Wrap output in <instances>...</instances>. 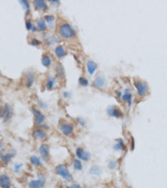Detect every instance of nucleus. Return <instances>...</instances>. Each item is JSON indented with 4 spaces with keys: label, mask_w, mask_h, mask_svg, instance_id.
<instances>
[{
    "label": "nucleus",
    "mask_w": 167,
    "mask_h": 188,
    "mask_svg": "<svg viewBox=\"0 0 167 188\" xmlns=\"http://www.w3.org/2000/svg\"><path fill=\"white\" fill-rule=\"evenodd\" d=\"M60 130H61V132L64 134V136H69L74 131V125L69 124V123H62L60 125Z\"/></svg>",
    "instance_id": "nucleus-8"
},
{
    "label": "nucleus",
    "mask_w": 167,
    "mask_h": 188,
    "mask_svg": "<svg viewBox=\"0 0 167 188\" xmlns=\"http://www.w3.org/2000/svg\"><path fill=\"white\" fill-rule=\"evenodd\" d=\"M97 67H98L97 64L94 61H93V60H89L87 62V70H88L90 75H92L94 74V72L97 70Z\"/></svg>",
    "instance_id": "nucleus-14"
},
{
    "label": "nucleus",
    "mask_w": 167,
    "mask_h": 188,
    "mask_svg": "<svg viewBox=\"0 0 167 188\" xmlns=\"http://www.w3.org/2000/svg\"><path fill=\"white\" fill-rule=\"evenodd\" d=\"M39 106H40L41 108H43V109H44V108H45V107L47 106V104H46V103H44V101H42V100H39Z\"/></svg>",
    "instance_id": "nucleus-36"
},
{
    "label": "nucleus",
    "mask_w": 167,
    "mask_h": 188,
    "mask_svg": "<svg viewBox=\"0 0 167 188\" xmlns=\"http://www.w3.org/2000/svg\"><path fill=\"white\" fill-rule=\"evenodd\" d=\"M32 112L34 115V121H35V125H40L44 120V115L42 113L39 111V110L35 109V108H32Z\"/></svg>",
    "instance_id": "nucleus-9"
},
{
    "label": "nucleus",
    "mask_w": 167,
    "mask_h": 188,
    "mask_svg": "<svg viewBox=\"0 0 167 188\" xmlns=\"http://www.w3.org/2000/svg\"><path fill=\"white\" fill-rule=\"evenodd\" d=\"M77 120H78V123H79V125H81L82 126H84V125H85V122H84V120H83V119H80V118H79Z\"/></svg>",
    "instance_id": "nucleus-37"
},
{
    "label": "nucleus",
    "mask_w": 167,
    "mask_h": 188,
    "mask_svg": "<svg viewBox=\"0 0 167 188\" xmlns=\"http://www.w3.org/2000/svg\"><path fill=\"white\" fill-rule=\"evenodd\" d=\"M90 173L93 175H100L102 173V170L97 165H93L90 169Z\"/></svg>",
    "instance_id": "nucleus-19"
},
{
    "label": "nucleus",
    "mask_w": 167,
    "mask_h": 188,
    "mask_svg": "<svg viewBox=\"0 0 167 188\" xmlns=\"http://www.w3.org/2000/svg\"><path fill=\"white\" fill-rule=\"evenodd\" d=\"M34 4L36 9H41V10H45L47 9V4L43 0H35L34 2Z\"/></svg>",
    "instance_id": "nucleus-15"
},
{
    "label": "nucleus",
    "mask_w": 167,
    "mask_h": 188,
    "mask_svg": "<svg viewBox=\"0 0 167 188\" xmlns=\"http://www.w3.org/2000/svg\"><path fill=\"white\" fill-rule=\"evenodd\" d=\"M30 162L32 163V165H34V166L41 165V160H40V158L38 157L37 156H34V155L30 156Z\"/></svg>",
    "instance_id": "nucleus-21"
},
{
    "label": "nucleus",
    "mask_w": 167,
    "mask_h": 188,
    "mask_svg": "<svg viewBox=\"0 0 167 188\" xmlns=\"http://www.w3.org/2000/svg\"><path fill=\"white\" fill-rule=\"evenodd\" d=\"M22 164H15L14 165V171L16 173H19L20 172V170L22 168Z\"/></svg>",
    "instance_id": "nucleus-31"
},
{
    "label": "nucleus",
    "mask_w": 167,
    "mask_h": 188,
    "mask_svg": "<svg viewBox=\"0 0 167 188\" xmlns=\"http://www.w3.org/2000/svg\"><path fill=\"white\" fill-rule=\"evenodd\" d=\"M37 27H38V29L40 31H43V30H45L47 26H46V23H45V20L44 19H39L38 22H37Z\"/></svg>",
    "instance_id": "nucleus-22"
},
{
    "label": "nucleus",
    "mask_w": 167,
    "mask_h": 188,
    "mask_svg": "<svg viewBox=\"0 0 167 188\" xmlns=\"http://www.w3.org/2000/svg\"><path fill=\"white\" fill-rule=\"evenodd\" d=\"M30 44L31 45H34V46H37V45H39L40 44V41L36 39V38H33L30 40Z\"/></svg>",
    "instance_id": "nucleus-32"
},
{
    "label": "nucleus",
    "mask_w": 167,
    "mask_h": 188,
    "mask_svg": "<svg viewBox=\"0 0 167 188\" xmlns=\"http://www.w3.org/2000/svg\"><path fill=\"white\" fill-rule=\"evenodd\" d=\"M69 188H81V187L79 185V184H76V183H75V184H72V185H70V187Z\"/></svg>",
    "instance_id": "nucleus-38"
},
{
    "label": "nucleus",
    "mask_w": 167,
    "mask_h": 188,
    "mask_svg": "<svg viewBox=\"0 0 167 188\" xmlns=\"http://www.w3.org/2000/svg\"><path fill=\"white\" fill-rule=\"evenodd\" d=\"M26 28H27L28 30H32V29L34 30L33 28H34V27L33 26V24H32V22L30 20H27L26 21Z\"/></svg>",
    "instance_id": "nucleus-30"
},
{
    "label": "nucleus",
    "mask_w": 167,
    "mask_h": 188,
    "mask_svg": "<svg viewBox=\"0 0 167 188\" xmlns=\"http://www.w3.org/2000/svg\"><path fill=\"white\" fill-rule=\"evenodd\" d=\"M116 165H117V162L114 161V160L110 161L109 163H108V167H109V169H110V170H114L116 167Z\"/></svg>",
    "instance_id": "nucleus-28"
},
{
    "label": "nucleus",
    "mask_w": 167,
    "mask_h": 188,
    "mask_svg": "<svg viewBox=\"0 0 167 188\" xmlns=\"http://www.w3.org/2000/svg\"><path fill=\"white\" fill-rule=\"evenodd\" d=\"M32 136L35 138V139H39V140H44V139H45V138L47 137V134H46V132H45L44 130L39 129V128L34 129V130H33V132H32Z\"/></svg>",
    "instance_id": "nucleus-11"
},
{
    "label": "nucleus",
    "mask_w": 167,
    "mask_h": 188,
    "mask_svg": "<svg viewBox=\"0 0 167 188\" xmlns=\"http://www.w3.org/2000/svg\"><path fill=\"white\" fill-rule=\"evenodd\" d=\"M114 150H122V147H121V146L118 143V142H116V144L114 145Z\"/></svg>",
    "instance_id": "nucleus-34"
},
{
    "label": "nucleus",
    "mask_w": 167,
    "mask_h": 188,
    "mask_svg": "<svg viewBox=\"0 0 167 188\" xmlns=\"http://www.w3.org/2000/svg\"><path fill=\"white\" fill-rule=\"evenodd\" d=\"M1 147H2V143L0 142V148H1Z\"/></svg>",
    "instance_id": "nucleus-41"
},
{
    "label": "nucleus",
    "mask_w": 167,
    "mask_h": 188,
    "mask_svg": "<svg viewBox=\"0 0 167 188\" xmlns=\"http://www.w3.org/2000/svg\"><path fill=\"white\" fill-rule=\"evenodd\" d=\"M75 154L79 160H82L84 162H89L91 159V155L90 152L85 151L82 147H78L75 151Z\"/></svg>",
    "instance_id": "nucleus-4"
},
{
    "label": "nucleus",
    "mask_w": 167,
    "mask_h": 188,
    "mask_svg": "<svg viewBox=\"0 0 167 188\" xmlns=\"http://www.w3.org/2000/svg\"><path fill=\"white\" fill-rule=\"evenodd\" d=\"M12 114H13V111H12V108H11L10 105L6 104V105H5V108H4V112H3L5 120H9V119L11 117Z\"/></svg>",
    "instance_id": "nucleus-17"
},
{
    "label": "nucleus",
    "mask_w": 167,
    "mask_h": 188,
    "mask_svg": "<svg viewBox=\"0 0 167 188\" xmlns=\"http://www.w3.org/2000/svg\"><path fill=\"white\" fill-rule=\"evenodd\" d=\"M39 151L43 160L45 162H48L50 159V146L46 144H43L40 146Z\"/></svg>",
    "instance_id": "nucleus-5"
},
{
    "label": "nucleus",
    "mask_w": 167,
    "mask_h": 188,
    "mask_svg": "<svg viewBox=\"0 0 167 188\" xmlns=\"http://www.w3.org/2000/svg\"><path fill=\"white\" fill-rule=\"evenodd\" d=\"M121 99H122V100L127 102V104H128L129 105H130L131 103H132V93H131V91L129 89H125L124 94L121 96Z\"/></svg>",
    "instance_id": "nucleus-13"
},
{
    "label": "nucleus",
    "mask_w": 167,
    "mask_h": 188,
    "mask_svg": "<svg viewBox=\"0 0 167 188\" xmlns=\"http://www.w3.org/2000/svg\"><path fill=\"white\" fill-rule=\"evenodd\" d=\"M54 53H55L56 56L59 58H63L66 55V53L62 46H57L54 50Z\"/></svg>",
    "instance_id": "nucleus-18"
},
{
    "label": "nucleus",
    "mask_w": 167,
    "mask_h": 188,
    "mask_svg": "<svg viewBox=\"0 0 167 188\" xmlns=\"http://www.w3.org/2000/svg\"><path fill=\"white\" fill-rule=\"evenodd\" d=\"M14 154H15V152H10V153H7V154H1L0 155V157H1V159H2V161L4 163H9L10 161H11V159L13 158V156H14Z\"/></svg>",
    "instance_id": "nucleus-16"
},
{
    "label": "nucleus",
    "mask_w": 167,
    "mask_h": 188,
    "mask_svg": "<svg viewBox=\"0 0 167 188\" xmlns=\"http://www.w3.org/2000/svg\"><path fill=\"white\" fill-rule=\"evenodd\" d=\"M73 166L75 171H81L83 169V165L79 159H75L73 162Z\"/></svg>",
    "instance_id": "nucleus-24"
},
{
    "label": "nucleus",
    "mask_w": 167,
    "mask_h": 188,
    "mask_svg": "<svg viewBox=\"0 0 167 188\" xmlns=\"http://www.w3.org/2000/svg\"><path fill=\"white\" fill-rule=\"evenodd\" d=\"M134 85L135 89H137V92H138V95L139 96H145L148 91V85L141 80H135L134 82Z\"/></svg>",
    "instance_id": "nucleus-3"
},
{
    "label": "nucleus",
    "mask_w": 167,
    "mask_h": 188,
    "mask_svg": "<svg viewBox=\"0 0 167 188\" xmlns=\"http://www.w3.org/2000/svg\"><path fill=\"white\" fill-rule=\"evenodd\" d=\"M3 115V108L0 106V117H1Z\"/></svg>",
    "instance_id": "nucleus-40"
},
{
    "label": "nucleus",
    "mask_w": 167,
    "mask_h": 188,
    "mask_svg": "<svg viewBox=\"0 0 167 188\" xmlns=\"http://www.w3.org/2000/svg\"><path fill=\"white\" fill-rule=\"evenodd\" d=\"M120 146H121V147H122V150H125V148H126V146H125V142H124V140H122V139H118L117 140H116Z\"/></svg>",
    "instance_id": "nucleus-33"
},
{
    "label": "nucleus",
    "mask_w": 167,
    "mask_h": 188,
    "mask_svg": "<svg viewBox=\"0 0 167 188\" xmlns=\"http://www.w3.org/2000/svg\"><path fill=\"white\" fill-rule=\"evenodd\" d=\"M79 84L81 86H87V85H89V81H88L85 78L80 77V78L79 79Z\"/></svg>",
    "instance_id": "nucleus-27"
},
{
    "label": "nucleus",
    "mask_w": 167,
    "mask_h": 188,
    "mask_svg": "<svg viewBox=\"0 0 167 188\" xmlns=\"http://www.w3.org/2000/svg\"><path fill=\"white\" fill-rule=\"evenodd\" d=\"M55 171L58 175H59L63 179L67 181H71L73 180V176L69 172V169L64 165H58L55 167Z\"/></svg>",
    "instance_id": "nucleus-2"
},
{
    "label": "nucleus",
    "mask_w": 167,
    "mask_h": 188,
    "mask_svg": "<svg viewBox=\"0 0 167 188\" xmlns=\"http://www.w3.org/2000/svg\"><path fill=\"white\" fill-rule=\"evenodd\" d=\"M106 84V80H105V78L104 77L103 75H99L95 78L94 81V85L95 87L99 88V89H101L103 88Z\"/></svg>",
    "instance_id": "nucleus-12"
},
{
    "label": "nucleus",
    "mask_w": 167,
    "mask_h": 188,
    "mask_svg": "<svg viewBox=\"0 0 167 188\" xmlns=\"http://www.w3.org/2000/svg\"><path fill=\"white\" fill-rule=\"evenodd\" d=\"M59 34L64 38H72L75 36V31L68 23H64L59 28Z\"/></svg>",
    "instance_id": "nucleus-1"
},
{
    "label": "nucleus",
    "mask_w": 167,
    "mask_h": 188,
    "mask_svg": "<svg viewBox=\"0 0 167 188\" xmlns=\"http://www.w3.org/2000/svg\"><path fill=\"white\" fill-rule=\"evenodd\" d=\"M42 64L45 67H50L51 64V59L48 55H44L42 57Z\"/></svg>",
    "instance_id": "nucleus-23"
},
{
    "label": "nucleus",
    "mask_w": 167,
    "mask_h": 188,
    "mask_svg": "<svg viewBox=\"0 0 167 188\" xmlns=\"http://www.w3.org/2000/svg\"><path fill=\"white\" fill-rule=\"evenodd\" d=\"M129 188H131V187H129Z\"/></svg>",
    "instance_id": "nucleus-42"
},
{
    "label": "nucleus",
    "mask_w": 167,
    "mask_h": 188,
    "mask_svg": "<svg viewBox=\"0 0 167 188\" xmlns=\"http://www.w3.org/2000/svg\"><path fill=\"white\" fill-rule=\"evenodd\" d=\"M20 3L23 5L24 10L28 11V10L29 9V3H28V1H26V0H20Z\"/></svg>",
    "instance_id": "nucleus-29"
},
{
    "label": "nucleus",
    "mask_w": 167,
    "mask_h": 188,
    "mask_svg": "<svg viewBox=\"0 0 167 188\" xmlns=\"http://www.w3.org/2000/svg\"><path fill=\"white\" fill-rule=\"evenodd\" d=\"M45 184L44 176H39L38 180H33L28 183L29 188H42Z\"/></svg>",
    "instance_id": "nucleus-7"
},
{
    "label": "nucleus",
    "mask_w": 167,
    "mask_h": 188,
    "mask_svg": "<svg viewBox=\"0 0 167 188\" xmlns=\"http://www.w3.org/2000/svg\"><path fill=\"white\" fill-rule=\"evenodd\" d=\"M53 20V17L51 16V15H47L45 16V21L47 22H52Z\"/></svg>",
    "instance_id": "nucleus-35"
},
{
    "label": "nucleus",
    "mask_w": 167,
    "mask_h": 188,
    "mask_svg": "<svg viewBox=\"0 0 167 188\" xmlns=\"http://www.w3.org/2000/svg\"><path fill=\"white\" fill-rule=\"evenodd\" d=\"M56 72H57V75H59V77H63L64 76V68L62 66V64H58L56 65Z\"/></svg>",
    "instance_id": "nucleus-26"
},
{
    "label": "nucleus",
    "mask_w": 167,
    "mask_h": 188,
    "mask_svg": "<svg viewBox=\"0 0 167 188\" xmlns=\"http://www.w3.org/2000/svg\"><path fill=\"white\" fill-rule=\"evenodd\" d=\"M55 83H56L55 78L53 77V76H50V77L48 78V80H47V83H46V88H47L48 89H52L54 87Z\"/></svg>",
    "instance_id": "nucleus-20"
},
{
    "label": "nucleus",
    "mask_w": 167,
    "mask_h": 188,
    "mask_svg": "<svg viewBox=\"0 0 167 188\" xmlns=\"http://www.w3.org/2000/svg\"><path fill=\"white\" fill-rule=\"evenodd\" d=\"M63 95H64V97H66V98H69V97H70V94H69V93H68V92H64Z\"/></svg>",
    "instance_id": "nucleus-39"
},
{
    "label": "nucleus",
    "mask_w": 167,
    "mask_h": 188,
    "mask_svg": "<svg viewBox=\"0 0 167 188\" xmlns=\"http://www.w3.org/2000/svg\"><path fill=\"white\" fill-rule=\"evenodd\" d=\"M0 187L1 188H11V181L7 175H0Z\"/></svg>",
    "instance_id": "nucleus-10"
},
{
    "label": "nucleus",
    "mask_w": 167,
    "mask_h": 188,
    "mask_svg": "<svg viewBox=\"0 0 167 188\" xmlns=\"http://www.w3.org/2000/svg\"><path fill=\"white\" fill-rule=\"evenodd\" d=\"M34 75L30 74L27 77V80H26V85L28 88H30L33 84H34Z\"/></svg>",
    "instance_id": "nucleus-25"
},
{
    "label": "nucleus",
    "mask_w": 167,
    "mask_h": 188,
    "mask_svg": "<svg viewBox=\"0 0 167 188\" xmlns=\"http://www.w3.org/2000/svg\"><path fill=\"white\" fill-rule=\"evenodd\" d=\"M107 114L110 116L115 117V118H121L123 117V113L120 111V110L116 106H110L107 108Z\"/></svg>",
    "instance_id": "nucleus-6"
}]
</instances>
